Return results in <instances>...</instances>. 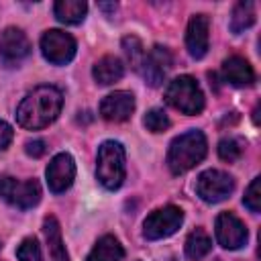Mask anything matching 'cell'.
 <instances>
[{
  "mask_svg": "<svg viewBox=\"0 0 261 261\" xmlns=\"http://www.w3.org/2000/svg\"><path fill=\"white\" fill-rule=\"evenodd\" d=\"M61 106H63V94L59 88L37 86L20 100L16 108V120L20 126L29 130H39L49 126L59 116Z\"/></svg>",
  "mask_w": 261,
  "mask_h": 261,
  "instance_id": "cell-1",
  "label": "cell"
},
{
  "mask_svg": "<svg viewBox=\"0 0 261 261\" xmlns=\"http://www.w3.org/2000/svg\"><path fill=\"white\" fill-rule=\"evenodd\" d=\"M208 153V141L202 130H188L179 137H175L167 149V167L173 175H181L196 167Z\"/></svg>",
  "mask_w": 261,
  "mask_h": 261,
  "instance_id": "cell-2",
  "label": "cell"
},
{
  "mask_svg": "<svg viewBox=\"0 0 261 261\" xmlns=\"http://www.w3.org/2000/svg\"><path fill=\"white\" fill-rule=\"evenodd\" d=\"M124 147L118 141H104L98 147L96 177L106 190H118L124 181Z\"/></svg>",
  "mask_w": 261,
  "mask_h": 261,
  "instance_id": "cell-3",
  "label": "cell"
},
{
  "mask_svg": "<svg viewBox=\"0 0 261 261\" xmlns=\"http://www.w3.org/2000/svg\"><path fill=\"white\" fill-rule=\"evenodd\" d=\"M165 100L181 114H200L204 110V94L192 75H177L165 88Z\"/></svg>",
  "mask_w": 261,
  "mask_h": 261,
  "instance_id": "cell-4",
  "label": "cell"
},
{
  "mask_svg": "<svg viewBox=\"0 0 261 261\" xmlns=\"http://www.w3.org/2000/svg\"><path fill=\"white\" fill-rule=\"evenodd\" d=\"M0 196L14 208L29 210L41 200V186L37 179H16L10 175H0Z\"/></svg>",
  "mask_w": 261,
  "mask_h": 261,
  "instance_id": "cell-5",
  "label": "cell"
},
{
  "mask_svg": "<svg viewBox=\"0 0 261 261\" xmlns=\"http://www.w3.org/2000/svg\"><path fill=\"white\" fill-rule=\"evenodd\" d=\"M184 222V212L177 206H163L153 210L143 222V234L147 241H159L171 237Z\"/></svg>",
  "mask_w": 261,
  "mask_h": 261,
  "instance_id": "cell-6",
  "label": "cell"
},
{
  "mask_svg": "<svg viewBox=\"0 0 261 261\" xmlns=\"http://www.w3.org/2000/svg\"><path fill=\"white\" fill-rule=\"evenodd\" d=\"M234 190V179L222 169H206L196 179V194L208 202L218 204L226 200Z\"/></svg>",
  "mask_w": 261,
  "mask_h": 261,
  "instance_id": "cell-7",
  "label": "cell"
},
{
  "mask_svg": "<svg viewBox=\"0 0 261 261\" xmlns=\"http://www.w3.org/2000/svg\"><path fill=\"white\" fill-rule=\"evenodd\" d=\"M75 39L59 29H49L41 37V51L43 57L53 65H65L75 57Z\"/></svg>",
  "mask_w": 261,
  "mask_h": 261,
  "instance_id": "cell-8",
  "label": "cell"
},
{
  "mask_svg": "<svg viewBox=\"0 0 261 261\" xmlns=\"http://www.w3.org/2000/svg\"><path fill=\"white\" fill-rule=\"evenodd\" d=\"M214 234H216V241L220 247L228 249V251H234V249H241L247 239H249V232H247V226L243 224V220L239 216H234L232 212H220L216 216V222H214Z\"/></svg>",
  "mask_w": 261,
  "mask_h": 261,
  "instance_id": "cell-9",
  "label": "cell"
},
{
  "mask_svg": "<svg viewBox=\"0 0 261 261\" xmlns=\"http://www.w3.org/2000/svg\"><path fill=\"white\" fill-rule=\"evenodd\" d=\"M171 65H173V57H171L169 49L161 47V45H155L149 53H145V57L141 61V67H139V73L143 75V80L149 86L157 88L165 80Z\"/></svg>",
  "mask_w": 261,
  "mask_h": 261,
  "instance_id": "cell-10",
  "label": "cell"
},
{
  "mask_svg": "<svg viewBox=\"0 0 261 261\" xmlns=\"http://www.w3.org/2000/svg\"><path fill=\"white\" fill-rule=\"evenodd\" d=\"M47 177V186L53 194H61L65 190L71 188L73 179H75V161L69 153H57L45 171Z\"/></svg>",
  "mask_w": 261,
  "mask_h": 261,
  "instance_id": "cell-11",
  "label": "cell"
},
{
  "mask_svg": "<svg viewBox=\"0 0 261 261\" xmlns=\"http://www.w3.org/2000/svg\"><path fill=\"white\" fill-rule=\"evenodd\" d=\"M135 112V96L126 90H116L102 98L100 116L108 122H124Z\"/></svg>",
  "mask_w": 261,
  "mask_h": 261,
  "instance_id": "cell-12",
  "label": "cell"
},
{
  "mask_svg": "<svg viewBox=\"0 0 261 261\" xmlns=\"http://www.w3.org/2000/svg\"><path fill=\"white\" fill-rule=\"evenodd\" d=\"M29 53H31V41L20 29L8 27L0 33V57L4 63L8 65L18 63L24 57H29Z\"/></svg>",
  "mask_w": 261,
  "mask_h": 261,
  "instance_id": "cell-13",
  "label": "cell"
},
{
  "mask_svg": "<svg viewBox=\"0 0 261 261\" xmlns=\"http://www.w3.org/2000/svg\"><path fill=\"white\" fill-rule=\"evenodd\" d=\"M210 45V18L206 14H194L186 29V47L194 59H202Z\"/></svg>",
  "mask_w": 261,
  "mask_h": 261,
  "instance_id": "cell-14",
  "label": "cell"
},
{
  "mask_svg": "<svg viewBox=\"0 0 261 261\" xmlns=\"http://www.w3.org/2000/svg\"><path fill=\"white\" fill-rule=\"evenodd\" d=\"M222 77L234 88H245L255 82V71L247 59L239 55H230L222 61Z\"/></svg>",
  "mask_w": 261,
  "mask_h": 261,
  "instance_id": "cell-15",
  "label": "cell"
},
{
  "mask_svg": "<svg viewBox=\"0 0 261 261\" xmlns=\"http://www.w3.org/2000/svg\"><path fill=\"white\" fill-rule=\"evenodd\" d=\"M43 234L47 241V253L49 261H69V255L65 251V245L61 241V228L55 216H45L43 220Z\"/></svg>",
  "mask_w": 261,
  "mask_h": 261,
  "instance_id": "cell-16",
  "label": "cell"
},
{
  "mask_svg": "<svg viewBox=\"0 0 261 261\" xmlns=\"http://www.w3.org/2000/svg\"><path fill=\"white\" fill-rule=\"evenodd\" d=\"M92 75L100 86H110L124 75V63L114 55H104L94 63Z\"/></svg>",
  "mask_w": 261,
  "mask_h": 261,
  "instance_id": "cell-17",
  "label": "cell"
},
{
  "mask_svg": "<svg viewBox=\"0 0 261 261\" xmlns=\"http://www.w3.org/2000/svg\"><path fill=\"white\" fill-rule=\"evenodd\" d=\"M122 257H124V249L118 243V239L112 234H104L102 239L96 241L86 261H122Z\"/></svg>",
  "mask_w": 261,
  "mask_h": 261,
  "instance_id": "cell-18",
  "label": "cell"
},
{
  "mask_svg": "<svg viewBox=\"0 0 261 261\" xmlns=\"http://www.w3.org/2000/svg\"><path fill=\"white\" fill-rule=\"evenodd\" d=\"M53 12L63 24H80L86 18L88 4L84 0H57L53 4Z\"/></svg>",
  "mask_w": 261,
  "mask_h": 261,
  "instance_id": "cell-19",
  "label": "cell"
},
{
  "mask_svg": "<svg viewBox=\"0 0 261 261\" xmlns=\"http://www.w3.org/2000/svg\"><path fill=\"white\" fill-rule=\"evenodd\" d=\"M210 249H212V239L208 237L206 230L196 228L188 234V239H186V257L188 259L200 261L210 253Z\"/></svg>",
  "mask_w": 261,
  "mask_h": 261,
  "instance_id": "cell-20",
  "label": "cell"
},
{
  "mask_svg": "<svg viewBox=\"0 0 261 261\" xmlns=\"http://www.w3.org/2000/svg\"><path fill=\"white\" fill-rule=\"evenodd\" d=\"M253 22H255V4L249 0L234 4L232 14H230V31L234 35H241L243 31L253 27Z\"/></svg>",
  "mask_w": 261,
  "mask_h": 261,
  "instance_id": "cell-21",
  "label": "cell"
},
{
  "mask_svg": "<svg viewBox=\"0 0 261 261\" xmlns=\"http://www.w3.org/2000/svg\"><path fill=\"white\" fill-rule=\"evenodd\" d=\"M122 49H124V55H126V59L130 61L133 69L139 71L141 61H143V57H145V47H143V43H141L137 37L130 35V37H124V39H122Z\"/></svg>",
  "mask_w": 261,
  "mask_h": 261,
  "instance_id": "cell-22",
  "label": "cell"
},
{
  "mask_svg": "<svg viewBox=\"0 0 261 261\" xmlns=\"http://www.w3.org/2000/svg\"><path fill=\"white\" fill-rule=\"evenodd\" d=\"M241 155H243V141H241V139H234V137H224V139H220V143H218V157H220L222 161L232 163V161H237Z\"/></svg>",
  "mask_w": 261,
  "mask_h": 261,
  "instance_id": "cell-23",
  "label": "cell"
},
{
  "mask_svg": "<svg viewBox=\"0 0 261 261\" xmlns=\"http://www.w3.org/2000/svg\"><path fill=\"white\" fill-rule=\"evenodd\" d=\"M143 124H145L147 130H151V133H163V130H167V126H169V118H167V114H165L163 108H151V110L145 114Z\"/></svg>",
  "mask_w": 261,
  "mask_h": 261,
  "instance_id": "cell-24",
  "label": "cell"
},
{
  "mask_svg": "<svg viewBox=\"0 0 261 261\" xmlns=\"http://www.w3.org/2000/svg\"><path fill=\"white\" fill-rule=\"evenodd\" d=\"M16 257H18V261H43V253H41V247H39L37 239L27 237V239L18 245Z\"/></svg>",
  "mask_w": 261,
  "mask_h": 261,
  "instance_id": "cell-25",
  "label": "cell"
},
{
  "mask_svg": "<svg viewBox=\"0 0 261 261\" xmlns=\"http://www.w3.org/2000/svg\"><path fill=\"white\" fill-rule=\"evenodd\" d=\"M243 202H245V206H247L251 212H259V210H261V177H255V179L249 184Z\"/></svg>",
  "mask_w": 261,
  "mask_h": 261,
  "instance_id": "cell-26",
  "label": "cell"
},
{
  "mask_svg": "<svg viewBox=\"0 0 261 261\" xmlns=\"http://www.w3.org/2000/svg\"><path fill=\"white\" fill-rule=\"evenodd\" d=\"M24 151H27L29 157H35V159L37 157H43L45 151H47V143L43 139H31V141L24 143Z\"/></svg>",
  "mask_w": 261,
  "mask_h": 261,
  "instance_id": "cell-27",
  "label": "cell"
},
{
  "mask_svg": "<svg viewBox=\"0 0 261 261\" xmlns=\"http://www.w3.org/2000/svg\"><path fill=\"white\" fill-rule=\"evenodd\" d=\"M12 137H14V130H12V126H10L8 122L0 120V151H4V149L10 145Z\"/></svg>",
  "mask_w": 261,
  "mask_h": 261,
  "instance_id": "cell-28",
  "label": "cell"
},
{
  "mask_svg": "<svg viewBox=\"0 0 261 261\" xmlns=\"http://www.w3.org/2000/svg\"><path fill=\"white\" fill-rule=\"evenodd\" d=\"M100 8H102V10H114L116 4H100Z\"/></svg>",
  "mask_w": 261,
  "mask_h": 261,
  "instance_id": "cell-29",
  "label": "cell"
}]
</instances>
